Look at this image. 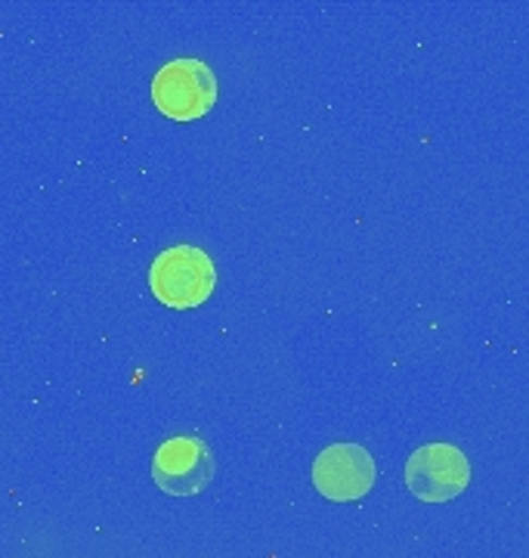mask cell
<instances>
[{
    "instance_id": "1",
    "label": "cell",
    "mask_w": 529,
    "mask_h": 558,
    "mask_svg": "<svg viewBox=\"0 0 529 558\" xmlns=\"http://www.w3.org/2000/svg\"><path fill=\"white\" fill-rule=\"evenodd\" d=\"M217 286L214 260L196 245L164 248L149 267V289L164 307L189 311L211 299Z\"/></svg>"
},
{
    "instance_id": "3",
    "label": "cell",
    "mask_w": 529,
    "mask_h": 558,
    "mask_svg": "<svg viewBox=\"0 0 529 558\" xmlns=\"http://www.w3.org/2000/svg\"><path fill=\"white\" fill-rule=\"evenodd\" d=\"M217 462L201 438L180 435L164 440L152 457V481L168 497H198L214 481Z\"/></svg>"
},
{
    "instance_id": "2",
    "label": "cell",
    "mask_w": 529,
    "mask_h": 558,
    "mask_svg": "<svg viewBox=\"0 0 529 558\" xmlns=\"http://www.w3.org/2000/svg\"><path fill=\"white\" fill-rule=\"evenodd\" d=\"M152 102L171 121L205 119L217 102V75L201 60H174L152 78Z\"/></svg>"
},
{
    "instance_id": "4",
    "label": "cell",
    "mask_w": 529,
    "mask_h": 558,
    "mask_svg": "<svg viewBox=\"0 0 529 558\" xmlns=\"http://www.w3.org/2000/svg\"><path fill=\"white\" fill-rule=\"evenodd\" d=\"M406 484L421 502H450L468 490L470 462L452 444L418 447L406 462Z\"/></svg>"
},
{
    "instance_id": "5",
    "label": "cell",
    "mask_w": 529,
    "mask_h": 558,
    "mask_svg": "<svg viewBox=\"0 0 529 558\" xmlns=\"http://www.w3.org/2000/svg\"><path fill=\"white\" fill-rule=\"evenodd\" d=\"M378 481L372 453L359 444H332L313 462V487L332 502L369 497Z\"/></svg>"
}]
</instances>
